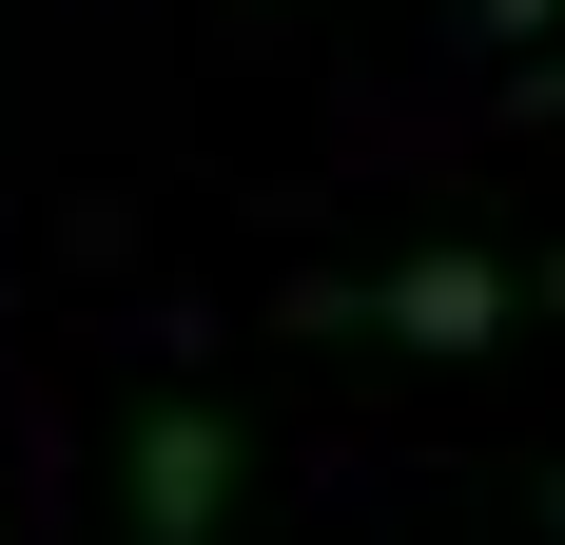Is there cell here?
Listing matches in <instances>:
<instances>
[{"label":"cell","instance_id":"6da1fadb","mask_svg":"<svg viewBox=\"0 0 565 545\" xmlns=\"http://www.w3.org/2000/svg\"><path fill=\"white\" fill-rule=\"evenodd\" d=\"M508 312H526V272L508 254H468V234H429V254H391V272H351V292H292V331H391V351H508Z\"/></svg>","mask_w":565,"mask_h":545},{"label":"cell","instance_id":"277c9868","mask_svg":"<svg viewBox=\"0 0 565 545\" xmlns=\"http://www.w3.org/2000/svg\"><path fill=\"white\" fill-rule=\"evenodd\" d=\"M526 117H565V40H526Z\"/></svg>","mask_w":565,"mask_h":545},{"label":"cell","instance_id":"3957f363","mask_svg":"<svg viewBox=\"0 0 565 545\" xmlns=\"http://www.w3.org/2000/svg\"><path fill=\"white\" fill-rule=\"evenodd\" d=\"M468 20H488V40H546V20H565V0H468Z\"/></svg>","mask_w":565,"mask_h":545},{"label":"cell","instance_id":"5b68a950","mask_svg":"<svg viewBox=\"0 0 565 545\" xmlns=\"http://www.w3.org/2000/svg\"><path fill=\"white\" fill-rule=\"evenodd\" d=\"M526 506H546V545H565V468H546V488H526Z\"/></svg>","mask_w":565,"mask_h":545},{"label":"cell","instance_id":"8992f818","mask_svg":"<svg viewBox=\"0 0 565 545\" xmlns=\"http://www.w3.org/2000/svg\"><path fill=\"white\" fill-rule=\"evenodd\" d=\"M254 20H274V0H254Z\"/></svg>","mask_w":565,"mask_h":545},{"label":"cell","instance_id":"7a4b0ae2","mask_svg":"<svg viewBox=\"0 0 565 545\" xmlns=\"http://www.w3.org/2000/svg\"><path fill=\"white\" fill-rule=\"evenodd\" d=\"M234 488H254V429L215 389H137V429H117V545H215Z\"/></svg>","mask_w":565,"mask_h":545}]
</instances>
